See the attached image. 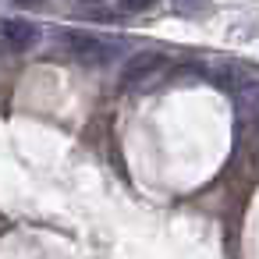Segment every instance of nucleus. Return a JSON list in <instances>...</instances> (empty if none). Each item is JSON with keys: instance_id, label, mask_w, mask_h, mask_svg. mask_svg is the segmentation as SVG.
<instances>
[{"instance_id": "nucleus-7", "label": "nucleus", "mask_w": 259, "mask_h": 259, "mask_svg": "<svg viewBox=\"0 0 259 259\" xmlns=\"http://www.w3.org/2000/svg\"><path fill=\"white\" fill-rule=\"evenodd\" d=\"M18 4H22V8H39L43 0H18Z\"/></svg>"}, {"instance_id": "nucleus-2", "label": "nucleus", "mask_w": 259, "mask_h": 259, "mask_svg": "<svg viewBox=\"0 0 259 259\" xmlns=\"http://www.w3.org/2000/svg\"><path fill=\"white\" fill-rule=\"evenodd\" d=\"M163 68H167V57H163V54H156V50H142V54L128 57L124 71H121V85H124V89H142V85L156 82Z\"/></svg>"}, {"instance_id": "nucleus-4", "label": "nucleus", "mask_w": 259, "mask_h": 259, "mask_svg": "<svg viewBox=\"0 0 259 259\" xmlns=\"http://www.w3.org/2000/svg\"><path fill=\"white\" fill-rule=\"evenodd\" d=\"M234 100L245 114H259V78H245L234 85Z\"/></svg>"}, {"instance_id": "nucleus-1", "label": "nucleus", "mask_w": 259, "mask_h": 259, "mask_svg": "<svg viewBox=\"0 0 259 259\" xmlns=\"http://www.w3.org/2000/svg\"><path fill=\"white\" fill-rule=\"evenodd\" d=\"M57 43H61V47L68 50V57L78 61V64H107V61H114L117 50H121L117 43L100 39V36H93V32H61Z\"/></svg>"}, {"instance_id": "nucleus-5", "label": "nucleus", "mask_w": 259, "mask_h": 259, "mask_svg": "<svg viewBox=\"0 0 259 259\" xmlns=\"http://www.w3.org/2000/svg\"><path fill=\"white\" fill-rule=\"evenodd\" d=\"M170 8L181 15V18H195L209 8V0H170Z\"/></svg>"}, {"instance_id": "nucleus-6", "label": "nucleus", "mask_w": 259, "mask_h": 259, "mask_svg": "<svg viewBox=\"0 0 259 259\" xmlns=\"http://www.w3.org/2000/svg\"><path fill=\"white\" fill-rule=\"evenodd\" d=\"M146 4H149V0H121V8H124V11H142Z\"/></svg>"}, {"instance_id": "nucleus-3", "label": "nucleus", "mask_w": 259, "mask_h": 259, "mask_svg": "<svg viewBox=\"0 0 259 259\" xmlns=\"http://www.w3.org/2000/svg\"><path fill=\"white\" fill-rule=\"evenodd\" d=\"M0 39H4L8 50L22 54V50H32L36 39H39V29L25 18H8V22H0Z\"/></svg>"}]
</instances>
